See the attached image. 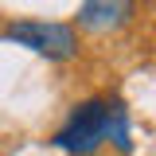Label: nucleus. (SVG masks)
<instances>
[{
	"instance_id": "f257e3e1",
	"label": "nucleus",
	"mask_w": 156,
	"mask_h": 156,
	"mask_svg": "<svg viewBox=\"0 0 156 156\" xmlns=\"http://www.w3.org/2000/svg\"><path fill=\"white\" fill-rule=\"evenodd\" d=\"M109 117H113V101H105V98L82 101L70 113V121L55 133V144L66 148V152H78V156L94 152L98 144L109 136Z\"/></svg>"
},
{
	"instance_id": "f03ea898",
	"label": "nucleus",
	"mask_w": 156,
	"mask_h": 156,
	"mask_svg": "<svg viewBox=\"0 0 156 156\" xmlns=\"http://www.w3.org/2000/svg\"><path fill=\"white\" fill-rule=\"evenodd\" d=\"M4 39L35 51V55H47V58H70L78 51V35L66 23H43V20H20L4 31Z\"/></svg>"
},
{
	"instance_id": "7ed1b4c3",
	"label": "nucleus",
	"mask_w": 156,
	"mask_h": 156,
	"mask_svg": "<svg viewBox=\"0 0 156 156\" xmlns=\"http://www.w3.org/2000/svg\"><path fill=\"white\" fill-rule=\"evenodd\" d=\"M129 12H133V0H82L78 23L90 31H113L129 20Z\"/></svg>"
},
{
	"instance_id": "20e7f679",
	"label": "nucleus",
	"mask_w": 156,
	"mask_h": 156,
	"mask_svg": "<svg viewBox=\"0 0 156 156\" xmlns=\"http://www.w3.org/2000/svg\"><path fill=\"white\" fill-rule=\"evenodd\" d=\"M109 140L121 152H129V121H125V109L117 101H113V117H109Z\"/></svg>"
}]
</instances>
